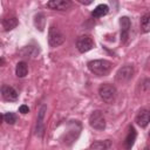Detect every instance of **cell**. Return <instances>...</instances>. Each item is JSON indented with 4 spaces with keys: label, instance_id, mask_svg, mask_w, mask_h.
<instances>
[{
    "label": "cell",
    "instance_id": "cell-1",
    "mask_svg": "<svg viewBox=\"0 0 150 150\" xmlns=\"http://www.w3.org/2000/svg\"><path fill=\"white\" fill-rule=\"evenodd\" d=\"M87 66H88V69L97 76L108 75L112 68V63L104 59L103 60H91L87 63Z\"/></svg>",
    "mask_w": 150,
    "mask_h": 150
},
{
    "label": "cell",
    "instance_id": "cell-2",
    "mask_svg": "<svg viewBox=\"0 0 150 150\" xmlns=\"http://www.w3.org/2000/svg\"><path fill=\"white\" fill-rule=\"evenodd\" d=\"M80 131H81V123L79 121H70L68 123V129H67L66 134L62 137V141L67 145L73 144L77 139V137L80 135Z\"/></svg>",
    "mask_w": 150,
    "mask_h": 150
},
{
    "label": "cell",
    "instance_id": "cell-3",
    "mask_svg": "<svg viewBox=\"0 0 150 150\" xmlns=\"http://www.w3.org/2000/svg\"><path fill=\"white\" fill-rule=\"evenodd\" d=\"M98 95L102 98L103 102L105 103H112L116 100L117 96V90L115 88V86L109 84V83H104L98 88Z\"/></svg>",
    "mask_w": 150,
    "mask_h": 150
},
{
    "label": "cell",
    "instance_id": "cell-4",
    "mask_svg": "<svg viewBox=\"0 0 150 150\" xmlns=\"http://www.w3.org/2000/svg\"><path fill=\"white\" fill-rule=\"evenodd\" d=\"M64 35L62 34V32L55 27V26H50L48 29V43L52 48L59 47L64 42Z\"/></svg>",
    "mask_w": 150,
    "mask_h": 150
},
{
    "label": "cell",
    "instance_id": "cell-5",
    "mask_svg": "<svg viewBox=\"0 0 150 150\" xmlns=\"http://www.w3.org/2000/svg\"><path fill=\"white\" fill-rule=\"evenodd\" d=\"M89 124L93 129L102 131L105 129V120L103 114L100 110H95L91 112V115L89 116Z\"/></svg>",
    "mask_w": 150,
    "mask_h": 150
},
{
    "label": "cell",
    "instance_id": "cell-6",
    "mask_svg": "<svg viewBox=\"0 0 150 150\" xmlns=\"http://www.w3.org/2000/svg\"><path fill=\"white\" fill-rule=\"evenodd\" d=\"M76 48L80 53H87L94 48V40L89 35H81L76 40Z\"/></svg>",
    "mask_w": 150,
    "mask_h": 150
},
{
    "label": "cell",
    "instance_id": "cell-7",
    "mask_svg": "<svg viewBox=\"0 0 150 150\" xmlns=\"http://www.w3.org/2000/svg\"><path fill=\"white\" fill-rule=\"evenodd\" d=\"M134 73H135V70H134L132 66H123L117 70L115 79L117 82H121V83L128 82L134 76Z\"/></svg>",
    "mask_w": 150,
    "mask_h": 150
},
{
    "label": "cell",
    "instance_id": "cell-8",
    "mask_svg": "<svg viewBox=\"0 0 150 150\" xmlns=\"http://www.w3.org/2000/svg\"><path fill=\"white\" fill-rule=\"evenodd\" d=\"M130 19L128 16H121L120 18V27H121V42L125 43L129 38V30H130Z\"/></svg>",
    "mask_w": 150,
    "mask_h": 150
},
{
    "label": "cell",
    "instance_id": "cell-9",
    "mask_svg": "<svg viewBox=\"0 0 150 150\" xmlns=\"http://www.w3.org/2000/svg\"><path fill=\"white\" fill-rule=\"evenodd\" d=\"M47 107L42 105L39 110L38 114V120H36V127H35V135L39 137H42L45 134V124H43V118H45V114H46Z\"/></svg>",
    "mask_w": 150,
    "mask_h": 150
},
{
    "label": "cell",
    "instance_id": "cell-10",
    "mask_svg": "<svg viewBox=\"0 0 150 150\" xmlns=\"http://www.w3.org/2000/svg\"><path fill=\"white\" fill-rule=\"evenodd\" d=\"M1 95H2L4 100L9 101V102L16 101L18 97H19L18 91H16L13 87L7 86V84H2V86H1Z\"/></svg>",
    "mask_w": 150,
    "mask_h": 150
},
{
    "label": "cell",
    "instance_id": "cell-11",
    "mask_svg": "<svg viewBox=\"0 0 150 150\" xmlns=\"http://www.w3.org/2000/svg\"><path fill=\"white\" fill-rule=\"evenodd\" d=\"M71 6L69 0H50L47 2V7L54 11H66Z\"/></svg>",
    "mask_w": 150,
    "mask_h": 150
},
{
    "label": "cell",
    "instance_id": "cell-12",
    "mask_svg": "<svg viewBox=\"0 0 150 150\" xmlns=\"http://www.w3.org/2000/svg\"><path fill=\"white\" fill-rule=\"evenodd\" d=\"M135 121H136V123L141 128H145L150 123V110H148V109H141L138 111V114L136 115Z\"/></svg>",
    "mask_w": 150,
    "mask_h": 150
},
{
    "label": "cell",
    "instance_id": "cell-13",
    "mask_svg": "<svg viewBox=\"0 0 150 150\" xmlns=\"http://www.w3.org/2000/svg\"><path fill=\"white\" fill-rule=\"evenodd\" d=\"M136 137H137V132H136V129L130 125L129 127V131L125 136V139H124V148L125 150H131L135 141H136Z\"/></svg>",
    "mask_w": 150,
    "mask_h": 150
},
{
    "label": "cell",
    "instance_id": "cell-14",
    "mask_svg": "<svg viewBox=\"0 0 150 150\" xmlns=\"http://www.w3.org/2000/svg\"><path fill=\"white\" fill-rule=\"evenodd\" d=\"M18 23L19 22L15 16H5V18H2V21H1V25H2V28L5 32L14 29L18 26Z\"/></svg>",
    "mask_w": 150,
    "mask_h": 150
},
{
    "label": "cell",
    "instance_id": "cell-15",
    "mask_svg": "<svg viewBox=\"0 0 150 150\" xmlns=\"http://www.w3.org/2000/svg\"><path fill=\"white\" fill-rule=\"evenodd\" d=\"M108 12H109V7H108V5L101 4V5H97V6L94 8V11L91 12V15H93L94 18H102V16L107 15Z\"/></svg>",
    "mask_w": 150,
    "mask_h": 150
},
{
    "label": "cell",
    "instance_id": "cell-16",
    "mask_svg": "<svg viewBox=\"0 0 150 150\" xmlns=\"http://www.w3.org/2000/svg\"><path fill=\"white\" fill-rule=\"evenodd\" d=\"M28 73V66L25 61H20L18 62L16 67H15V74L18 77H25Z\"/></svg>",
    "mask_w": 150,
    "mask_h": 150
},
{
    "label": "cell",
    "instance_id": "cell-17",
    "mask_svg": "<svg viewBox=\"0 0 150 150\" xmlns=\"http://www.w3.org/2000/svg\"><path fill=\"white\" fill-rule=\"evenodd\" d=\"M110 141L105 139V141H96L90 145L91 150H108L110 148Z\"/></svg>",
    "mask_w": 150,
    "mask_h": 150
},
{
    "label": "cell",
    "instance_id": "cell-18",
    "mask_svg": "<svg viewBox=\"0 0 150 150\" xmlns=\"http://www.w3.org/2000/svg\"><path fill=\"white\" fill-rule=\"evenodd\" d=\"M141 30L142 33L150 32V13H145L141 18Z\"/></svg>",
    "mask_w": 150,
    "mask_h": 150
},
{
    "label": "cell",
    "instance_id": "cell-19",
    "mask_svg": "<svg viewBox=\"0 0 150 150\" xmlns=\"http://www.w3.org/2000/svg\"><path fill=\"white\" fill-rule=\"evenodd\" d=\"M45 22H46V20H45V15L42 14V13H39V14H36L35 15V18H34V23H35V27L36 28H39V30H43V28H45Z\"/></svg>",
    "mask_w": 150,
    "mask_h": 150
},
{
    "label": "cell",
    "instance_id": "cell-20",
    "mask_svg": "<svg viewBox=\"0 0 150 150\" xmlns=\"http://www.w3.org/2000/svg\"><path fill=\"white\" fill-rule=\"evenodd\" d=\"M2 118L8 124H14L16 122V115L14 112H6V114H4L2 115Z\"/></svg>",
    "mask_w": 150,
    "mask_h": 150
},
{
    "label": "cell",
    "instance_id": "cell-21",
    "mask_svg": "<svg viewBox=\"0 0 150 150\" xmlns=\"http://www.w3.org/2000/svg\"><path fill=\"white\" fill-rule=\"evenodd\" d=\"M19 112H21V114H27V112H29V108H28L27 105L22 104V105L19 107Z\"/></svg>",
    "mask_w": 150,
    "mask_h": 150
},
{
    "label": "cell",
    "instance_id": "cell-22",
    "mask_svg": "<svg viewBox=\"0 0 150 150\" xmlns=\"http://www.w3.org/2000/svg\"><path fill=\"white\" fill-rule=\"evenodd\" d=\"M143 150H150V149H149V148H148V146H145V148H144V149H143Z\"/></svg>",
    "mask_w": 150,
    "mask_h": 150
},
{
    "label": "cell",
    "instance_id": "cell-23",
    "mask_svg": "<svg viewBox=\"0 0 150 150\" xmlns=\"http://www.w3.org/2000/svg\"><path fill=\"white\" fill-rule=\"evenodd\" d=\"M149 137H150V132H149Z\"/></svg>",
    "mask_w": 150,
    "mask_h": 150
}]
</instances>
